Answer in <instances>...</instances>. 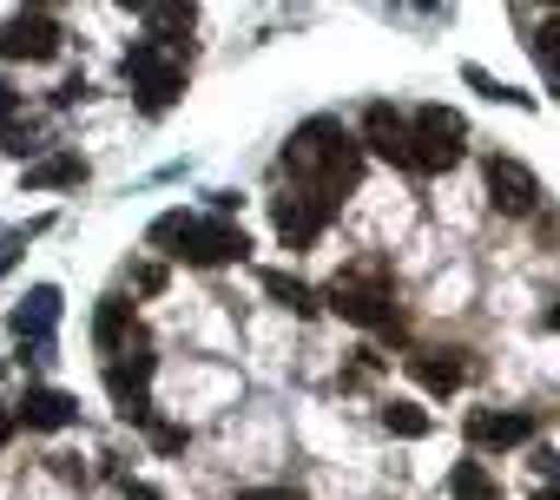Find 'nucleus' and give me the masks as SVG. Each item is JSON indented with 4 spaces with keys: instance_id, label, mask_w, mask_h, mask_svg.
Returning a JSON list of instances; mask_svg holds the SVG:
<instances>
[{
    "instance_id": "obj_1",
    "label": "nucleus",
    "mask_w": 560,
    "mask_h": 500,
    "mask_svg": "<svg viewBox=\"0 0 560 500\" xmlns=\"http://www.w3.org/2000/svg\"><path fill=\"white\" fill-rule=\"evenodd\" d=\"M363 139L357 132H343V119H330V112H317V119H304L298 132H291V145H284V171H291V184H304L324 211H337L357 184H363Z\"/></svg>"
},
{
    "instance_id": "obj_2",
    "label": "nucleus",
    "mask_w": 560,
    "mask_h": 500,
    "mask_svg": "<svg viewBox=\"0 0 560 500\" xmlns=\"http://www.w3.org/2000/svg\"><path fill=\"white\" fill-rule=\"evenodd\" d=\"M152 250H165V258H178V264H191V271H224V264H244L250 258V237H244V224H231V217H198V211H165V217H152Z\"/></svg>"
},
{
    "instance_id": "obj_3",
    "label": "nucleus",
    "mask_w": 560,
    "mask_h": 500,
    "mask_svg": "<svg viewBox=\"0 0 560 500\" xmlns=\"http://www.w3.org/2000/svg\"><path fill=\"white\" fill-rule=\"evenodd\" d=\"M324 303H330L343 323H357V330H376V336H396V330H402V310H396V297H389V271H383V264H363V271L337 277Z\"/></svg>"
},
{
    "instance_id": "obj_4",
    "label": "nucleus",
    "mask_w": 560,
    "mask_h": 500,
    "mask_svg": "<svg viewBox=\"0 0 560 500\" xmlns=\"http://www.w3.org/2000/svg\"><path fill=\"white\" fill-rule=\"evenodd\" d=\"M126 80H132V93H139V112H172V99L185 93V60L178 53H165V47H152V40H139L132 53H126Z\"/></svg>"
},
{
    "instance_id": "obj_5",
    "label": "nucleus",
    "mask_w": 560,
    "mask_h": 500,
    "mask_svg": "<svg viewBox=\"0 0 560 500\" xmlns=\"http://www.w3.org/2000/svg\"><path fill=\"white\" fill-rule=\"evenodd\" d=\"M409 139H416V171H455L468 152V119L448 106H422L409 112Z\"/></svg>"
},
{
    "instance_id": "obj_6",
    "label": "nucleus",
    "mask_w": 560,
    "mask_h": 500,
    "mask_svg": "<svg viewBox=\"0 0 560 500\" xmlns=\"http://www.w3.org/2000/svg\"><path fill=\"white\" fill-rule=\"evenodd\" d=\"M60 21H54V8L40 0V8H21L8 27H0V60H27V67H40V60H54L60 53Z\"/></svg>"
},
{
    "instance_id": "obj_7",
    "label": "nucleus",
    "mask_w": 560,
    "mask_h": 500,
    "mask_svg": "<svg viewBox=\"0 0 560 500\" xmlns=\"http://www.w3.org/2000/svg\"><path fill=\"white\" fill-rule=\"evenodd\" d=\"M481 178H488V204H494L501 217H534L540 178H534L514 152H488V158H481Z\"/></svg>"
},
{
    "instance_id": "obj_8",
    "label": "nucleus",
    "mask_w": 560,
    "mask_h": 500,
    "mask_svg": "<svg viewBox=\"0 0 560 500\" xmlns=\"http://www.w3.org/2000/svg\"><path fill=\"white\" fill-rule=\"evenodd\" d=\"M330 217H337V211H324L304 184H291V191H277V198H270V224H277V237H284L291 250H311V243L324 237Z\"/></svg>"
},
{
    "instance_id": "obj_9",
    "label": "nucleus",
    "mask_w": 560,
    "mask_h": 500,
    "mask_svg": "<svg viewBox=\"0 0 560 500\" xmlns=\"http://www.w3.org/2000/svg\"><path fill=\"white\" fill-rule=\"evenodd\" d=\"M363 152H376V158H389V165H402V171H416V139H409V119L389 106V99H376V106H363Z\"/></svg>"
},
{
    "instance_id": "obj_10",
    "label": "nucleus",
    "mask_w": 560,
    "mask_h": 500,
    "mask_svg": "<svg viewBox=\"0 0 560 500\" xmlns=\"http://www.w3.org/2000/svg\"><path fill=\"white\" fill-rule=\"evenodd\" d=\"M534 428H540V421H534L527 408H475V415H468V441H475V448H527Z\"/></svg>"
},
{
    "instance_id": "obj_11",
    "label": "nucleus",
    "mask_w": 560,
    "mask_h": 500,
    "mask_svg": "<svg viewBox=\"0 0 560 500\" xmlns=\"http://www.w3.org/2000/svg\"><path fill=\"white\" fill-rule=\"evenodd\" d=\"M14 421H21V428H34V434H60V428H73V421H80V402H73L67 389H27V395H21V408H14Z\"/></svg>"
},
{
    "instance_id": "obj_12",
    "label": "nucleus",
    "mask_w": 560,
    "mask_h": 500,
    "mask_svg": "<svg viewBox=\"0 0 560 500\" xmlns=\"http://www.w3.org/2000/svg\"><path fill=\"white\" fill-rule=\"evenodd\" d=\"M145 21H152V34H145V40L185 60V53H191V34H198V0H159Z\"/></svg>"
},
{
    "instance_id": "obj_13",
    "label": "nucleus",
    "mask_w": 560,
    "mask_h": 500,
    "mask_svg": "<svg viewBox=\"0 0 560 500\" xmlns=\"http://www.w3.org/2000/svg\"><path fill=\"white\" fill-rule=\"evenodd\" d=\"M402 369H409L429 395H455V389L468 382V362H462V356H448V349H416Z\"/></svg>"
},
{
    "instance_id": "obj_14",
    "label": "nucleus",
    "mask_w": 560,
    "mask_h": 500,
    "mask_svg": "<svg viewBox=\"0 0 560 500\" xmlns=\"http://www.w3.org/2000/svg\"><path fill=\"white\" fill-rule=\"evenodd\" d=\"M54 323H60V290H54V284H34V290L21 297V310H14V336L47 343V336H54Z\"/></svg>"
},
{
    "instance_id": "obj_15",
    "label": "nucleus",
    "mask_w": 560,
    "mask_h": 500,
    "mask_svg": "<svg viewBox=\"0 0 560 500\" xmlns=\"http://www.w3.org/2000/svg\"><path fill=\"white\" fill-rule=\"evenodd\" d=\"M132 336H139L132 303H126V297H100V310H93V349H100V356H119Z\"/></svg>"
},
{
    "instance_id": "obj_16",
    "label": "nucleus",
    "mask_w": 560,
    "mask_h": 500,
    "mask_svg": "<svg viewBox=\"0 0 560 500\" xmlns=\"http://www.w3.org/2000/svg\"><path fill=\"white\" fill-rule=\"evenodd\" d=\"M257 284H264V297H270V303H284L291 317H317V310H324V303H317V290H311V284H298L291 271H257Z\"/></svg>"
},
{
    "instance_id": "obj_17",
    "label": "nucleus",
    "mask_w": 560,
    "mask_h": 500,
    "mask_svg": "<svg viewBox=\"0 0 560 500\" xmlns=\"http://www.w3.org/2000/svg\"><path fill=\"white\" fill-rule=\"evenodd\" d=\"M86 178V158L80 152H54L40 165H27V191H60V184H80Z\"/></svg>"
},
{
    "instance_id": "obj_18",
    "label": "nucleus",
    "mask_w": 560,
    "mask_h": 500,
    "mask_svg": "<svg viewBox=\"0 0 560 500\" xmlns=\"http://www.w3.org/2000/svg\"><path fill=\"white\" fill-rule=\"evenodd\" d=\"M448 493L455 500H501V487H494V474L481 461H455L448 467Z\"/></svg>"
},
{
    "instance_id": "obj_19",
    "label": "nucleus",
    "mask_w": 560,
    "mask_h": 500,
    "mask_svg": "<svg viewBox=\"0 0 560 500\" xmlns=\"http://www.w3.org/2000/svg\"><path fill=\"white\" fill-rule=\"evenodd\" d=\"M527 53H534V67L553 80V93H560V14H547L534 34H527Z\"/></svg>"
},
{
    "instance_id": "obj_20",
    "label": "nucleus",
    "mask_w": 560,
    "mask_h": 500,
    "mask_svg": "<svg viewBox=\"0 0 560 500\" xmlns=\"http://www.w3.org/2000/svg\"><path fill=\"white\" fill-rule=\"evenodd\" d=\"M462 80L481 93V99H508V106H521V112H534V93H514V86H501L494 73H481V67H462Z\"/></svg>"
},
{
    "instance_id": "obj_21",
    "label": "nucleus",
    "mask_w": 560,
    "mask_h": 500,
    "mask_svg": "<svg viewBox=\"0 0 560 500\" xmlns=\"http://www.w3.org/2000/svg\"><path fill=\"white\" fill-rule=\"evenodd\" d=\"M383 428L402 434V441H422V434H429V415H422L416 402H389V408H383Z\"/></svg>"
},
{
    "instance_id": "obj_22",
    "label": "nucleus",
    "mask_w": 560,
    "mask_h": 500,
    "mask_svg": "<svg viewBox=\"0 0 560 500\" xmlns=\"http://www.w3.org/2000/svg\"><path fill=\"white\" fill-rule=\"evenodd\" d=\"M145 434H152V448H159V454H185V441H191L185 428H172V421H159V415L145 421Z\"/></svg>"
},
{
    "instance_id": "obj_23",
    "label": "nucleus",
    "mask_w": 560,
    "mask_h": 500,
    "mask_svg": "<svg viewBox=\"0 0 560 500\" xmlns=\"http://www.w3.org/2000/svg\"><path fill=\"white\" fill-rule=\"evenodd\" d=\"M14 112H21V93H14L8 80H0V139H8V132H14Z\"/></svg>"
},
{
    "instance_id": "obj_24",
    "label": "nucleus",
    "mask_w": 560,
    "mask_h": 500,
    "mask_svg": "<svg viewBox=\"0 0 560 500\" xmlns=\"http://www.w3.org/2000/svg\"><path fill=\"white\" fill-rule=\"evenodd\" d=\"M132 284L152 297V290H165V271H159V264H139V271H132Z\"/></svg>"
},
{
    "instance_id": "obj_25",
    "label": "nucleus",
    "mask_w": 560,
    "mask_h": 500,
    "mask_svg": "<svg viewBox=\"0 0 560 500\" xmlns=\"http://www.w3.org/2000/svg\"><path fill=\"white\" fill-rule=\"evenodd\" d=\"M237 500H298V487H244Z\"/></svg>"
},
{
    "instance_id": "obj_26",
    "label": "nucleus",
    "mask_w": 560,
    "mask_h": 500,
    "mask_svg": "<svg viewBox=\"0 0 560 500\" xmlns=\"http://www.w3.org/2000/svg\"><path fill=\"white\" fill-rule=\"evenodd\" d=\"M126 500H165L159 487H145V480H126Z\"/></svg>"
},
{
    "instance_id": "obj_27",
    "label": "nucleus",
    "mask_w": 560,
    "mask_h": 500,
    "mask_svg": "<svg viewBox=\"0 0 560 500\" xmlns=\"http://www.w3.org/2000/svg\"><path fill=\"white\" fill-rule=\"evenodd\" d=\"M14 428H21V421H14V408H0V448L14 441Z\"/></svg>"
},
{
    "instance_id": "obj_28",
    "label": "nucleus",
    "mask_w": 560,
    "mask_h": 500,
    "mask_svg": "<svg viewBox=\"0 0 560 500\" xmlns=\"http://www.w3.org/2000/svg\"><path fill=\"white\" fill-rule=\"evenodd\" d=\"M119 8H126V14H152V8H159V0H119Z\"/></svg>"
},
{
    "instance_id": "obj_29",
    "label": "nucleus",
    "mask_w": 560,
    "mask_h": 500,
    "mask_svg": "<svg viewBox=\"0 0 560 500\" xmlns=\"http://www.w3.org/2000/svg\"><path fill=\"white\" fill-rule=\"evenodd\" d=\"M547 330H560V297H553V310H547Z\"/></svg>"
},
{
    "instance_id": "obj_30",
    "label": "nucleus",
    "mask_w": 560,
    "mask_h": 500,
    "mask_svg": "<svg viewBox=\"0 0 560 500\" xmlns=\"http://www.w3.org/2000/svg\"><path fill=\"white\" fill-rule=\"evenodd\" d=\"M534 500H560V487H540V493H534Z\"/></svg>"
},
{
    "instance_id": "obj_31",
    "label": "nucleus",
    "mask_w": 560,
    "mask_h": 500,
    "mask_svg": "<svg viewBox=\"0 0 560 500\" xmlns=\"http://www.w3.org/2000/svg\"><path fill=\"white\" fill-rule=\"evenodd\" d=\"M547 8H553V14H560V0H547Z\"/></svg>"
}]
</instances>
